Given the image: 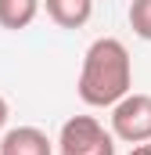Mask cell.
<instances>
[{
	"label": "cell",
	"instance_id": "5",
	"mask_svg": "<svg viewBox=\"0 0 151 155\" xmlns=\"http://www.w3.org/2000/svg\"><path fill=\"white\" fill-rule=\"evenodd\" d=\"M43 7L58 29H83L94 15V0H43Z\"/></svg>",
	"mask_w": 151,
	"mask_h": 155
},
{
	"label": "cell",
	"instance_id": "1",
	"mask_svg": "<svg viewBox=\"0 0 151 155\" xmlns=\"http://www.w3.org/2000/svg\"><path fill=\"white\" fill-rule=\"evenodd\" d=\"M133 87V58L126 51V43L115 36L94 40L83 54V69H79V97L90 108H112L119 97H126Z\"/></svg>",
	"mask_w": 151,
	"mask_h": 155
},
{
	"label": "cell",
	"instance_id": "6",
	"mask_svg": "<svg viewBox=\"0 0 151 155\" xmlns=\"http://www.w3.org/2000/svg\"><path fill=\"white\" fill-rule=\"evenodd\" d=\"M40 15V0H0V29H29Z\"/></svg>",
	"mask_w": 151,
	"mask_h": 155
},
{
	"label": "cell",
	"instance_id": "9",
	"mask_svg": "<svg viewBox=\"0 0 151 155\" xmlns=\"http://www.w3.org/2000/svg\"><path fill=\"white\" fill-rule=\"evenodd\" d=\"M4 123H7V101H4V94H0V130H4Z\"/></svg>",
	"mask_w": 151,
	"mask_h": 155
},
{
	"label": "cell",
	"instance_id": "7",
	"mask_svg": "<svg viewBox=\"0 0 151 155\" xmlns=\"http://www.w3.org/2000/svg\"><path fill=\"white\" fill-rule=\"evenodd\" d=\"M130 29L151 43V0H133L130 4Z\"/></svg>",
	"mask_w": 151,
	"mask_h": 155
},
{
	"label": "cell",
	"instance_id": "3",
	"mask_svg": "<svg viewBox=\"0 0 151 155\" xmlns=\"http://www.w3.org/2000/svg\"><path fill=\"white\" fill-rule=\"evenodd\" d=\"M112 137L126 144L151 141V94H126L112 105Z\"/></svg>",
	"mask_w": 151,
	"mask_h": 155
},
{
	"label": "cell",
	"instance_id": "4",
	"mask_svg": "<svg viewBox=\"0 0 151 155\" xmlns=\"http://www.w3.org/2000/svg\"><path fill=\"white\" fill-rule=\"evenodd\" d=\"M0 155H54V144L40 126H14L4 134Z\"/></svg>",
	"mask_w": 151,
	"mask_h": 155
},
{
	"label": "cell",
	"instance_id": "2",
	"mask_svg": "<svg viewBox=\"0 0 151 155\" xmlns=\"http://www.w3.org/2000/svg\"><path fill=\"white\" fill-rule=\"evenodd\" d=\"M58 155H115V137L94 116H72L58 134Z\"/></svg>",
	"mask_w": 151,
	"mask_h": 155
},
{
	"label": "cell",
	"instance_id": "8",
	"mask_svg": "<svg viewBox=\"0 0 151 155\" xmlns=\"http://www.w3.org/2000/svg\"><path fill=\"white\" fill-rule=\"evenodd\" d=\"M130 155H151V141H144V144H137Z\"/></svg>",
	"mask_w": 151,
	"mask_h": 155
}]
</instances>
